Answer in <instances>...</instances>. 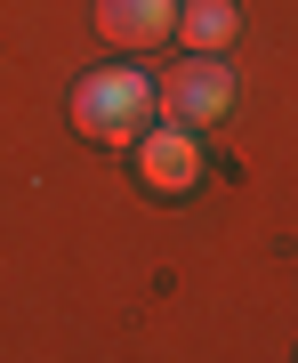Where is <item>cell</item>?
<instances>
[{
  "mask_svg": "<svg viewBox=\"0 0 298 363\" xmlns=\"http://www.w3.org/2000/svg\"><path fill=\"white\" fill-rule=\"evenodd\" d=\"M178 25V0H97V33L113 49H154Z\"/></svg>",
  "mask_w": 298,
  "mask_h": 363,
  "instance_id": "277c9868",
  "label": "cell"
},
{
  "mask_svg": "<svg viewBox=\"0 0 298 363\" xmlns=\"http://www.w3.org/2000/svg\"><path fill=\"white\" fill-rule=\"evenodd\" d=\"M130 169H137L145 194L178 202V194L202 186V145H194V130H178V121H145V130L130 138Z\"/></svg>",
  "mask_w": 298,
  "mask_h": 363,
  "instance_id": "3957f363",
  "label": "cell"
},
{
  "mask_svg": "<svg viewBox=\"0 0 298 363\" xmlns=\"http://www.w3.org/2000/svg\"><path fill=\"white\" fill-rule=\"evenodd\" d=\"M234 33H242V9L234 0H178V25H169V40H185L194 57L234 49Z\"/></svg>",
  "mask_w": 298,
  "mask_h": 363,
  "instance_id": "5b68a950",
  "label": "cell"
},
{
  "mask_svg": "<svg viewBox=\"0 0 298 363\" xmlns=\"http://www.w3.org/2000/svg\"><path fill=\"white\" fill-rule=\"evenodd\" d=\"M234 97H242V81H234V65H218V57H185V65H169V81H154V113L178 121V130L226 121Z\"/></svg>",
  "mask_w": 298,
  "mask_h": 363,
  "instance_id": "7a4b0ae2",
  "label": "cell"
},
{
  "mask_svg": "<svg viewBox=\"0 0 298 363\" xmlns=\"http://www.w3.org/2000/svg\"><path fill=\"white\" fill-rule=\"evenodd\" d=\"M145 121H154V81L137 65H97L73 81V130L89 145H130Z\"/></svg>",
  "mask_w": 298,
  "mask_h": 363,
  "instance_id": "6da1fadb",
  "label": "cell"
}]
</instances>
